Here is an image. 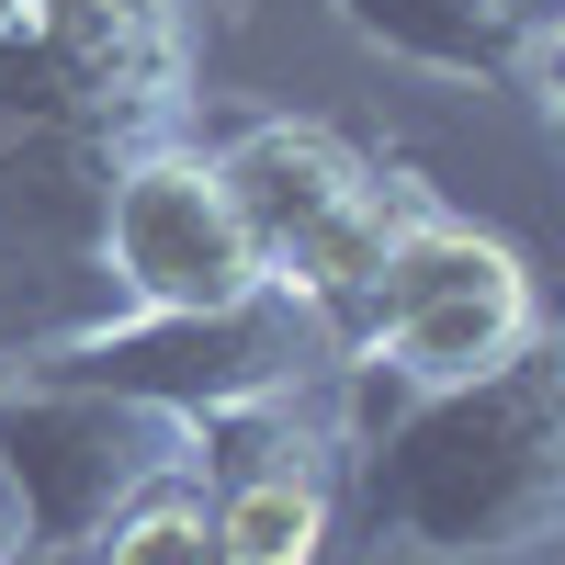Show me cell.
I'll return each mask as SVG.
<instances>
[{
  "mask_svg": "<svg viewBox=\"0 0 565 565\" xmlns=\"http://www.w3.org/2000/svg\"><path fill=\"white\" fill-rule=\"evenodd\" d=\"M340 476L373 554L407 565H543L565 532V351L532 340L463 385H385L340 362Z\"/></svg>",
  "mask_w": 565,
  "mask_h": 565,
  "instance_id": "6da1fadb",
  "label": "cell"
},
{
  "mask_svg": "<svg viewBox=\"0 0 565 565\" xmlns=\"http://www.w3.org/2000/svg\"><path fill=\"white\" fill-rule=\"evenodd\" d=\"M226 181V215L260 260L271 295H295L328 340L351 328L362 282L385 271V238L407 226V204H430L418 170L362 159L340 125H306V114H249L226 148H204Z\"/></svg>",
  "mask_w": 565,
  "mask_h": 565,
  "instance_id": "7a4b0ae2",
  "label": "cell"
},
{
  "mask_svg": "<svg viewBox=\"0 0 565 565\" xmlns=\"http://www.w3.org/2000/svg\"><path fill=\"white\" fill-rule=\"evenodd\" d=\"M532 340H543L532 260L430 193V204H407V226L385 238V271L362 282V306L340 328V362H362V373H385V385L418 396V385L498 373L509 351H532Z\"/></svg>",
  "mask_w": 565,
  "mask_h": 565,
  "instance_id": "3957f363",
  "label": "cell"
},
{
  "mask_svg": "<svg viewBox=\"0 0 565 565\" xmlns=\"http://www.w3.org/2000/svg\"><path fill=\"white\" fill-rule=\"evenodd\" d=\"M204 0H0V136L68 125L103 148L181 136Z\"/></svg>",
  "mask_w": 565,
  "mask_h": 565,
  "instance_id": "277c9868",
  "label": "cell"
},
{
  "mask_svg": "<svg viewBox=\"0 0 565 565\" xmlns=\"http://www.w3.org/2000/svg\"><path fill=\"white\" fill-rule=\"evenodd\" d=\"M125 148L68 125L0 136V373H34L45 351L136 317L103 271V181Z\"/></svg>",
  "mask_w": 565,
  "mask_h": 565,
  "instance_id": "5b68a950",
  "label": "cell"
},
{
  "mask_svg": "<svg viewBox=\"0 0 565 565\" xmlns=\"http://www.w3.org/2000/svg\"><path fill=\"white\" fill-rule=\"evenodd\" d=\"M0 476L23 498V532L45 565H68L103 521H125L148 487L193 476V430L148 396L68 385V373H0Z\"/></svg>",
  "mask_w": 565,
  "mask_h": 565,
  "instance_id": "8992f818",
  "label": "cell"
},
{
  "mask_svg": "<svg viewBox=\"0 0 565 565\" xmlns=\"http://www.w3.org/2000/svg\"><path fill=\"white\" fill-rule=\"evenodd\" d=\"M34 373L114 385V396L170 407L181 430H215V418H238V407L328 385V373H340V340H328L295 295H238V306H204V317H114V328H90V340L45 351Z\"/></svg>",
  "mask_w": 565,
  "mask_h": 565,
  "instance_id": "52a82bcc",
  "label": "cell"
},
{
  "mask_svg": "<svg viewBox=\"0 0 565 565\" xmlns=\"http://www.w3.org/2000/svg\"><path fill=\"white\" fill-rule=\"evenodd\" d=\"M103 271L136 317H204V306H238L271 295L238 215H226V181L193 136H148L125 148L103 181Z\"/></svg>",
  "mask_w": 565,
  "mask_h": 565,
  "instance_id": "ba28073f",
  "label": "cell"
},
{
  "mask_svg": "<svg viewBox=\"0 0 565 565\" xmlns=\"http://www.w3.org/2000/svg\"><path fill=\"white\" fill-rule=\"evenodd\" d=\"M340 23L396 68L509 90V103H554L565 68V0H340Z\"/></svg>",
  "mask_w": 565,
  "mask_h": 565,
  "instance_id": "9c48e42d",
  "label": "cell"
},
{
  "mask_svg": "<svg viewBox=\"0 0 565 565\" xmlns=\"http://www.w3.org/2000/svg\"><path fill=\"white\" fill-rule=\"evenodd\" d=\"M68 565H226V554H215V521H204V487L170 476V487L136 498L125 521H103Z\"/></svg>",
  "mask_w": 565,
  "mask_h": 565,
  "instance_id": "30bf717a",
  "label": "cell"
},
{
  "mask_svg": "<svg viewBox=\"0 0 565 565\" xmlns=\"http://www.w3.org/2000/svg\"><path fill=\"white\" fill-rule=\"evenodd\" d=\"M0 565H34V532H23V498H12V476H0Z\"/></svg>",
  "mask_w": 565,
  "mask_h": 565,
  "instance_id": "8fae6325",
  "label": "cell"
}]
</instances>
